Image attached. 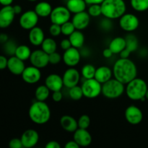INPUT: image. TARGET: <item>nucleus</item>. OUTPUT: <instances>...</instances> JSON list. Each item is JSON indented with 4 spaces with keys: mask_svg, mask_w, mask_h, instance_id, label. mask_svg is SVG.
Listing matches in <instances>:
<instances>
[{
    "mask_svg": "<svg viewBox=\"0 0 148 148\" xmlns=\"http://www.w3.org/2000/svg\"><path fill=\"white\" fill-rule=\"evenodd\" d=\"M114 78L124 85L137 77V68L134 62L129 58H120L115 62L113 67Z\"/></svg>",
    "mask_w": 148,
    "mask_h": 148,
    "instance_id": "f257e3e1",
    "label": "nucleus"
},
{
    "mask_svg": "<svg viewBox=\"0 0 148 148\" xmlns=\"http://www.w3.org/2000/svg\"><path fill=\"white\" fill-rule=\"evenodd\" d=\"M30 119L36 124H44L51 118V110L44 101H36L30 106L28 111Z\"/></svg>",
    "mask_w": 148,
    "mask_h": 148,
    "instance_id": "f03ea898",
    "label": "nucleus"
},
{
    "mask_svg": "<svg viewBox=\"0 0 148 148\" xmlns=\"http://www.w3.org/2000/svg\"><path fill=\"white\" fill-rule=\"evenodd\" d=\"M101 9L102 15L109 20H114L125 14L127 5L124 0H104Z\"/></svg>",
    "mask_w": 148,
    "mask_h": 148,
    "instance_id": "7ed1b4c3",
    "label": "nucleus"
},
{
    "mask_svg": "<svg viewBox=\"0 0 148 148\" xmlns=\"http://www.w3.org/2000/svg\"><path fill=\"white\" fill-rule=\"evenodd\" d=\"M147 88V85L144 79L136 77L127 84L126 92L130 99L143 101L146 99Z\"/></svg>",
    "mask_w": 148,
    "mask_h": 148,
    "instance_id": "20e7f679",
    "label": "nucleus"
},
{
    "mask_svg": "<svg viewBox=\"0 0 148 148\" xmlns=\"http://www.w3.org/2000/svg\"><path fill=\"white\" fill-rule=\"evenodd\" d=\"M125 90L124 84L119 80L111 79L102 84V94L108 99H116L122 95Z\"/></svg>",
    "mask_w": 148,
    "mask_h": 148,
    "instance_id": "39448f33",
    "label": "nucleus"
},
{
    "mask_svg": "<svg viewBox=\"0 0 148 148\" xmlns=\"http://www.w3.org/2000/svg\"><path fill=\"white\" fill-rule=\"evenodd\" d=\"M84 97L90 99L95 98L102 93V84L95 78L85 79L81 85Z\"/></svg>",
    "mask_w": 148,
    "mask_h": 148,
    "instance_id": "423d86ee",
    "label": "nucleus"
},
{
    "mask_svg": "<svg viewBox=\"0 0 148 148\" xmlns=\"http://www.w3.org/2000/svg\"><path fill=\"white\" fill-rule=\"evenodd\" d=\"M49 17L51 23L62 25L64 23L69 21L71 17V12L66 7L58 6L52 10Z\"/></svg>",
    "mask_w": 148,
    "mask_h": 148,
    "instance_id": "0eeeda50",
    "label": "nucleus"
},
{
    "mask_svg": "<svg viewBox=\"0 0 148 148\" xmlns=\"http://www.w3.org/2000/svg\"><path fill=\"white\" fill-rule=\"evenodd\" d=\"M140 25V20L136 15L132 13H125L119 18V26L127 32H133Z\"/></svg>",
    "mask_w": 148,
    "mask_h": 148,
    "instance_id": "6e6552de",
    "label": "nucleus"
},
{
    "mask_svg": "<svg viewBox=\"0 0 148 148\" xmlns=\"http://www.w3.org/2000/svg\"><path fill=\"white\" fill-rule=\"evenodd\" d=\"M39 17L34 10H28L21 14L19 20L20 27L24 30H30L37 25Z\"/></svg>",
    "mask_w": 148,
    "mask_h": 148,
    "instance_id": "1a4fd4ad",
    "label": "nucleus"
},
{
    "mask_svg": "<svg viewBox=\"0 0 148 148\" xmlns=\"http://www.w3.org/2000/svg\"><path fill=\"white\" fill-rule=\"evenodd\" d=\"M29 59L33 66L39 69L46 67L49 64V54L42 49H37L32 52Z\"/></svg>",
    "mask_w": 148,
    "mask_h": 148,
    "instance_id": "9d476101",
    "label": "nucleus"
},
{
    "mask_svg": "<svg viewBox=\"0 0 148 148\" xmlns=\"http://www.w3.org/2000/svg\"><path fill=\"white\" fill-rule=\"evenodd\" d=\"M15 15L12 6H3L0 10V28L4 29L10 27L14 21Z\"/></svg>",
    "mask_w": 148,
    "mask_h": 148,
    "instance_id": "9b49d317",
    "label": "nucleus"
},
{
    "mask_svg": "<svg viewBox=\"0 0 148 148\" xmlns=\"http://www.w3.org/2000/svg\"><path fill=\"white\" fill-rule=\"evenodd\" d=\"M125 119L128 123L132 125L139 124L143 119V114L137 106L131 105L127 107L124 113Z\"/></svg>",
    "mask_w": 148,
    "mask_h": 148,
    "instance_id": "f8f14e48",
    "label": "nucleus"
},
{
    "mask_svg": "<svg viewBox=\"0 0 148 148\" xmlns=\"http://www.w3.org/2000/svg\"><path fill=\"white\" fill-rule=\"evenodd\" d=\"M62 79H63L64 86L69 89L78 85L80 79V74L77 69L70 67L65 71Z\"/></svg>",
    "mask_w": 148,
    "mask_h": 148,
    "instance_id": "ddd939ff",
    "label": "nucleus"
},
{
    "mask_svg": "<svg viewBox=\"0 0 148 148\" xmlns=\"http://www.w3.org/2000/svg\"><path fill=\"white\" fill-rule=\"evenodd\" d=\"M40 69L33 65L25 68L21 75L23 81L27 84L37 83L41 78V72Z\"/></svg>",
    "mask_w": 148,
    "mask_h": 148,
    "instance_id": "4468645a",
    "label": "nucleus"
},
{
    "mask_svg": "<svg viewBox=\"0 0 148 148\" xmlns=\"http://www.w3.org/2000/svg\"><path fill=\"white\" fill-rule=\"evenodd\" d=\"M81 59V54L78 49L75 47L69 48L64 51L63 54V61L66 66L74 67L79 64Z\"/></svg>",
    "mask_w": 148,
    "mask_h": 148,
    "instance_id": "2eb2a0df",
    "label": "nucleus"
},
{
    "mask_svg": "<svg viewBox=\"0 0 148 148\" xmlns=\"http://www.w3.org/2000/svg\"><path fill=\"white\" fill-rule=\"evenodd\" d=\"M23 147L31 148L38 144L39 140V134L36 130L29 129L25 130L20 137Z\"/></svg>",
    "mask_w": 148,
    "mask_h": 148,
    "instance_id": "dca6fc26",
    "label": "nucleus"
},
{
    "mask_svg": "<svg viewBox=\"0 0 148 148\" xmlns=\"http://www.w3.org/2000/svg\"><path fill=\"white\" fill-rule=\"evenodd\" d=\"M73 140L77 143L79 147H88L92 143V136L90 133L85 129L78 128L74 132Z\"/></svg>",
    "mask_w": 148,
    "mask_h": 148,
    "instance_id": "f3484780",
    "label": "nucleus"
},
{
    "mask_svg": "<svg viewBox=\"0 0 148 148\" xmlns=\"http://www.w3.org/2000/svg\"><path fill=\"white\" fill-rule=\"evenodd\" d=\"M90 21V16L88 12L85 11L75 14L72 20L76 30H79L86 28L89 25Z\"/></svg>",
    "mask_w": 148,
    "mask_h": 148,
    "instance_id": "a211bd4d",
    "label": "nucleus"
},
{
    "mask_svg": "<svg viewBox=\"0 0 148 148\" xmlns=\"http://www.w3.org/2000/svg\"><path fill=\"white\" fill-rule=\"evenodd\" d=\"M25 68V66L24 61L20 59L16 56H12L8 59L7 69L13 75H21Z\"/></svg>",
    "mask_w": 148,
    "mask_h": 148,
    "instance_id": "6ab92c4d",
    "label": "nucleus"
},
{
    "mask_svg": "<svg viewBox=\"0 0 148 148\" xmlns=\"http://www.w3.org/2000/svg\"><path fill=\"white\" fill-rule=\"evenodd\" d=\"M45 85L51 92L61 90L64 86L63 79L57 74H51L45 79Z\"/></svg>",
    "mask_w": 148,
    "mask_h": 148,
    "instance_id": "aec40b11",
    "label": "nucleus"
},
{
    "mask_svg": "<svg viewBox=\"0 0 148 148\" xmlns=\"http://www.w3.org/2000/svg\"><path fill=\"white\" fill-rule=\"evenodd\" d=\"M28 39L30 43L33 46H41L43 40L45 39V35L43 30L40 27H34L30 29L28 34Z\"/></svg>",
    "mask_w": 148,
    "mask_h": 148,
    "instance_id": "412c9836",
    "label": "nucleus"
},
{
    "mask_svg": "<svg viewBox=\"0 0 148 148\" xmlns=\"http://www.w3.org/2000/svg\"><path fill=\"white\" fill-rule=\"evenodd\" d=\"M127 46L125 49L119 53L121 58H129L130 53L134 52L138 49V40L133 35H129L126 37Z\"/></svg>",
    "mask_w": 148,
    "mask_h": 148,
    "instance_id": "4be33fe9",
    "label": "nucleus"
},
{
    "mask_svg": "<svg viewBox=\"0 0 148 148\" xmlns=\"http://www.w3.org/2000/svg\"><path fill=\"white\" fill-rule=\"evenodd\" d=\"M60 125L64 130L70 133H74L78 129L77 121L69 115H64L61 117Z\"/></svg>",
    "mask_w": 148,
    "mask_h": 148,
    "instance_id": "5701e85b",
    "label": "nucleus"
},
{
    "mask_svg": "<svg viewBox=\"0 0 148 148\" xmlns=\"http://www.w3.org/2000/svg\"><path fill=\"white\" fill-rule=\"evenodd\" d=\"M112 75V69H111L107 66H101L96 69L94 78L97 79L100 83L103 84L111 79Z\"/></svg>",
    "mask_w": 148,
    "mask_h": 148,
    "instance_id": "b1692460",
    "label": "nucleus"
},
{
    "mask_svg": "<svg viewBox=\"0 0 148 148\" xmlns=\"http://www.w3.org/2000/svg\"><path fill=\"white\" fill-rule=\"evenodd\" d=\"M127 46V40L123 37H116L111 40L109 43V48L115 54L120 53Z\"/></svg>",
    "mask_w": 148,
    "mask_h": 148,
    "instance_id": "393cba45",
    "label": "nucleus"
},
{
    "mask_svg": "<svg viewBox=\"0 0 148 148\" xmlns=\"http://www.w3.org/2000/svg\"><path fill=\"white\" fill-rule=\"evenodd\" d=\"M52 10L53 8L50 3L47 1H40L36 5L34 11L39 17H47L50 16Z\"/></svg>",
    "mask_w": 148,
    "mask_h": 148,
    "instance_id": "a878e982",
    "label": "nucleus"
},
{
    "mask_svg": "<svg viewBox=\"0 0 148 148\" xmlns=\"http://www.w3.org/2000/svg\"><path fill=\"white\" fill-rule=\"evenodd\" d=\"M86 5L85 0H68L66 7L71 13L76 14L85 11Z\"/></svg>",
    "mask_w": 148,
    "mask_h": 148,
    "instance_id": "bb28decb",
    "label": "nucleus"
},
{
    "mask_svg": "<svg viewBox=\"0 0 148 148\" xmlns=\"http://www.w3.org/2000/svg\"><path fill=\"white\" fill-rule=\"evenodd\" d=\"M69 39L72 47L77 48V49L82 48L85 43V36L81 32V30H75L69 36Z\"/></svg>",
    "mask_w": 148,
    "mask_h": 148,
    "instance_id": "cd10ccee",
    "label": "nucleus"
},
{
    "mask_svg": "<svg viewBox=\"0 0 148 148\" xmlns=\"http://www.w3.org/2000/svg\"><path fill=\"white\" fill-rule=\"evenodd\" d=\"M31 53L30 49L28 46L26 45H20V46H17L14 56H16L21 60L26 61L30 59Z\"/></svg>",
    "mask_w": 148,
    "mask_h": 148,
    "instance_id": "c85d7f7f",
    "label": "nucleus"
},
{
    "mask_svg": "<svg viewBox=\"0 0 148 148\" xmlns=\"http://www.w3.org/2000/svg\"><path fill=\"white\" fill-rule=\"evenodd\" d=\"M40 46H41L42 50L44 51L48 54L56 51V49H57V43L55 41L54 39L51 38H45Z\"/></svg>",
    "mask_w": 148,
    "mask_h": 148,
    "instance_id": "c756f323",
    "label": "nucleus"
},
{
    "mask_svg": "<svg viewBox=\"0 0 148 148\" xmlns=\"http://www.w3.org/2000/svg\"><path fill=\"white\" fill-rule=\"evenodd\" d=\"M50 92L51 90L46 85H39L35 91V96L37 101H45L49 97Z\"/></svg>",
    "mask_w": 148,
    "mask_h": 148,
    "instance_id": "7c9ffc66",
    "label": "nucleus"
},
{
    "mask_svg": "<svg viewBox=\"0 0 148 148\" xmlns=\"http://www.w3.org/2000/svg\"><path fill=\"white\" fill-rule=\"evenodd\" d=\"M130 4L135 11L145 12L148 10V0H130Z\"/></svg>",
    "mask_w": 148,
    "mask_h": 148,
    "instance_id": "2f4dec72",
    "label": "nucleus"
},
{
    "mask_svg": "<svg viewBox=\"0 0 148 148\" xmlns=\"http://www.w3.org/2000/svg\"><path fill=\"white\" fill-rule=\"evenodd\" d=\"M95 71H96V69L93 65L88 64L82 68L81 74L85 79H92L95 77Z\"/></svg>",
    "mask_w": 148,
    "mask_h": 148,
    "instance_id": "473e14b6",
    "label": "nucleus"
},
{
    "mask_svg": "<svg viewBox=\"0 0 148 148\" xmlns=\"http://www.w3.org/2000/svg\"><path fill=\"white\" fill-rule=\"evenodd\" d=\"M17 47V43L13 40H8L3 44V49H4V53L10 56H14Z\"/></svg>",
    "mask_w": 148,
    "mask_h": 148,
    "instance_id": "72a5a7b5",
    "label": "nucleus"
},
{
    "mask_svg": "<svg viewBox=\"0 0 148 148\" xmlns=\"http://www.w3.org/2000/svg\"><path fill=\"white\" fill-rule=\"evenodd\" d=\"M69 95L71 99L74 100V101H79V100L82 99V97L84 96L82 88L80 86L76 85V86L69 88Z\"/></svg>",
    "mask_w": 148,
    "mask_h": 148,
    "instance_id": "f704fd0d",
    "label": "nucleus"
},
{
    "mask_svg": "<svg viewBox=\"0 0 148 148\" xmlns=\"http://www.w3.org/2000/svg\"><path fill=\"white\" fill-rule=\"evenodd\" d=\"M61 28H62V34L66 36H69L76 30L72 22H70L69 20L62 24L61 25Z\"/></svg>",
    "mask_w": 148,
    "mask_h": 148,
    "instance_id": "c9c22d12",
    "label": "nucleus"
},
{
    "mask_svg": "<svg viewBox=\"0 0 148 148\" xmlns=\"http://www.w3.org/2000/svg\"><path fill=\"white\" fill-rule=\"evenodd\" d=\"M88 14L90 17H97L102 14L101 4H91L88 8Z\"/></svg>",
    "mask_w": 148,
    "mask_h": 148,
    "instance_id": "e433bc0d",
    "label": "nucleus"
},
{
    "mask_svg": "<svg viewBox=\"0 0 148 148\" xmlns=\"http://www.w3.org/2000/svg\"><path fill=\"white\" fill-rule=\"evenodd\" d=\"M77 123L78 128L88 130V127H90V118L89 117V116L86 115V114H83V115L79 117Z\"/></svg>",
    "mask_w": 148,
    "mask_h": 148,
    "instance_id": "4c0bfd02",
    "label": "nucleus"
},
{
    "mask_svg": "<svg viewBox=\"0 0 148 148\" xmlns=\"http://www.w3.org/2000/svg\"><path fill=\"white\" fill-rule=\"evenodd\" d=\"M49 64H58L61 62L62 61V57L61 56L60 53H59L58 52L55 51L53 53H50L49 54Z\"/></svg>",
    "mask_w": 148,
    "mask_h": 148,
    "instance_id": "58836bf2",
    "label": "nucleus"
},
{
    "mask_svg": "<svg viewBox=\"0 0 148 148\" xmlns=\"http://www.w3.org/2000/svg\"><path fill=\"white\" fill-rule=\"evenodd\" d=\"M49 33L53 37H56L62 34V28L60 25L52 23L49 27Z\"/></svg>",
    "mask_w": 148,
    "mask_h": 148,
    "instance_id": "ea45409f",
    "label": "nucleus"
},
{
    "mask_svg": "<svg viewBox=\"0 0 148 148\" xmlns=\"http://www.w3.org/2000/svg\"><path fill=\"white\" fill-rule=\"evenodd\" d=\"M9 147L10 148H23V145L20 139L13 138L9 143Z\"/></svg>",
    "mask_w": 148,
    "mask_h": 148,
    "instance_id": "a19ab883",
    "label": "nucleus"
},
{
    "mask_svg": "<svg viewBox=\"0 0 148 148\" xmlns=\"http://www.w3.org/2000/svg\"><path fill=\"white\" fill-rule=\"evenodd\" d=\"M52 99L53 101L58 103L60 102L61 101L63 98V95H62V92H61V90L58 91H54V92H52Z\"/></svg>",
    "mask_w": 148,
    "mask_h": 148,
    "instance_id": "79ce46f5",
    "label": "nucleus"
},
{
    "mask_svg": "<svg viewBox=\"0 0 148 148\" xmlns=\"http://www.w3.org/2000/svg\"><path fill=\"white\" fill-rule=\"evenodd\" d=\"M60 47L64 51L67 50L69 48L72 47V44H71L69 39H63L60 43Z\"/></svg>",
    "mask_w": 148,
    "mask_h": 148,
    "instance_id": "37998d69",
    "label": "nucleus"
},
{
    "mask_svg": "<svg viewBox=\"0 0 148 148\" xmlns=\"http://www.w3.org/2000/svg\"><path fill=\"white\" fill-rule=\"evenodd\" d=\"M7 62H8V59H7V57L0 55V70L7 68Z\"/></svg>",
    "mask_w": 148,
    "mask_h": 148,
    "instance_id": "c03bdc74",
    "label": "nucleus"
},
{
    "mask_svg": "<svg viewBox=\"0 0 148 148\" xmlns=\"http://www.w3.org/2000/svg\"><path fill=\"white\" fill-rule=\"evenodd\" d=\"M45 147L46 148H60L61 145L58 143L57 141H55V140H51V141H49L47 144L45 145Z\"/></svg>",
    "mask_w": 148,
    "mask_h": 148,
    "instance_id": "a18cd8bd",
    "label": "nucleus"
},
{
    "mask_svg": "<svg viewBox=\"0 0 148 148\" xmlns=\"http://www.w3.org/2000/svg\"><path fill=\"white\" fill-rule=\"evenodd\" d=\"M65 148H79V145L75 141V140H70L68 141L67 143L65 144L64 145Z\"/></svg>",
    "mask_w": 148,
    "mask_h": 148,
    "instance_id": "49530a36",
    "label": "nucleus"
},
{
    "mask_svg": "<svg viewBox=\"0 0 148 148\" xmlns=\"http://www.w3.org/2000/svg\"><path fill=\"white\" fill-rule=\"evenodd\" d=\"M113 54H114V53H113L112 51H111L109 48H106V49H104L103 51V56L105 58H106V59L111 58Z\"/></svg>",
    "mask_w": 148,
    "mask_h": 148,
    "instance_id": "de8ad7c7",
    "label": "nucleus"
},
{
    "mask_svg": "<svg viewBox=\"0 0 148 148\" xmlns=\"http://www.w3.org/2000/svg\"><path fill=\"white\" fill-rule=\"evenodd\" d=\"M104 0H85L87 4H101Z\"/></svg>",
    "mask_w": 148,
    "mask_h": 148,
    "instance_id": "09e8293b",
    "label": "nucleus"
},
{
    "mask_svg": "<svg viewBox=\"0 0 148 148\" xmlns=\"http://www.w3.org/2000/svg\"><path fill=\"white\" fill-rule=\"evenodd\" d=\"M13 10H14V13L15 14H20L22 13V11H23V8L20 5H18V4H16V5L12 6Z\"/></svg>",
    "mask_w": 148,
    "mask_h": 148,
    "instance_id": "8fccbe9b",
    "label": "nucleus"
},
{
    "mask_svg": "<svg viewBox=\"0 0 148 148\" xmlns=\"http://www.w3.org/2000/svg\"><path fill=\"white\" fill-rule=\"evenodd\" d=\"M9 40L8 36L6 34H0V43L1 44H4V43L7 41Z\"/></svg>",
    "mask_w": 148,
    "mask_h": 148,
    "instance_id": "3c124183",
    "label": "nucleus"
},
{
    "mask_svg": "<svg viewBox=\"0 0 148 148\" xmlns=\"http://www.w3.org/2000/svg\"><path fill=\"white\" fill-rule=\"evenodd\" d=\"M14 0H0V4L2 6L12 5Z\"/></svg>",
    "mask_w": 148,
    "mask_h": 148,
    "instance_id": "603ef678",
    "label": "nucleus"
},
{
    "mask_svg": "<svg viewBox=\"0 0 148 148\" xmlns=\"http://www.w3.org/2000/svg\"><path fill=\"white\" fill-rule=\"evenodd\" d=\"M145 98L146 99L148 100V88H147V92H146V95H145Z\"/></svg>",
    "mask_w": 148,
    "mask_h": 148,
    "instance_id": "864d4df0",
    "label": "nucleus"
},
{
    "mask_svg": "<svg viewBox=\"0 0 148 148\" xmlns=\"http://www.w3.org/2000/svg\"><path fill=\"white\" fill-rule=\"evenodd\" d=\"M28 1H37V0H28Z\"/></svg>",
    "mask_w": 148,
    "mask_h": 148,
    "instance_id": "5fc2aeb1",
    "label": "nucleus"
}]
</instances>
